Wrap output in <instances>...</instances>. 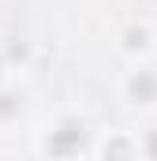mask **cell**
<instances>
[{"mask_svg":"<svg viewBox=\"0 0 157 161\" xmlns=\"http://www.w3.org/2000/svg\"><path fill=\"white\" fill-rule=\"evenodd\" d=\"M90 142H94V131H90L86 116H78V113H60L56 120L45 127L38 150H41L45 161H82L90 154Z\"/></svg>","mask_w":157,"mask_h":161,"instance_id":"cell-1","label":"cell"},{"mask_svg":"<svg viewBox=\"0 0 157 161\" xmlns=\"http://www.w3.org/2000/svg\"><path fill=\"white\" fill-rule=\"evenodd\" d=\"M116 94L131 113H157V64H154V56L127 64L116 82Z\"/></svg>","mask_w":157,"mask_h":161,"instance_id":"cell-2","label":"cell"},{"mask_svg":"<svg viewBox=\"0 0 157 161\" xmlns=\"http://www.w3.org/2000/svg\"><path fill=\"white\" fill-rule=\"evenodd\" d=\"M112 49H116L127 64L150 60V56L157 53V26L150 23V19H131V23H123V26L116 30Z\"/></svg>","mask_w":157,"mask_h":161,"instance_id":"cell-3","label":"cell"},{"mask_svg":"<svg viewBox=\"0 0 157 161\" xmlns=\"http://www.w3.org/2000/svg\"><path fill=\"white\" fill-rule=\"evenodd\" d=\"M90 161H142L138 135L131 127H105L90 142Z\"/></svg>","mask_w":157,"mask_h":161,"instance_id":"cell-4","label":"cell"},{"mask_svg":"<svg viewBox=\"0 0 157 161\" xmlns=\"http://www.w3.org/2000/svg\"><path fill=\"white\" fill-rule=\"evenodd\" d=\"M23 113H26V90L19 82L0 86V127H11Z\"/></svg>","mask_w":157,"mask_h":161,"instance_id":"cell-5","label":"cell"},{"mask_svg":"<svg viewBox=\"0 0 157 161\" xmlns=\"http://www.w3.org/2000/svg\"><path fill=\"white\" fill-rule=\"evenodd\" d=\"M0 56H4V64L15 71V68H26L30 64V45L23 38H8V45H0Z\"/></svg>","mask_w":157,"mask_h":161,"instance_id":"cell-6","label":"cell"},{"mask_svg":"<svg viewBox=\"0 0 157 161\" xmlns=\"http://www.w3.org/2000/svg\"><path fill=\"white\" fill-rule=\"evenodd\" d=\"M138 135V150H142V161H157V124H146L135 131Z\"/></svg>","mask_w":157,"mask_h":161,"instance_id":"cell-7","label":"cell"},{"mask_svg":"<svg viewBox=\"0 0 157 161\" xmlns=\"http://www.w3.org/2000/svg\"><path fill=\"white\" fill-rule=\"evenodd\" d=\"M8 82H11V68H8L4 56H0V86H8Z\"/></svg>","mask_w":157,"mask_h":161,"instance_id":"cell-8","label":"cell"}]
</instances>
